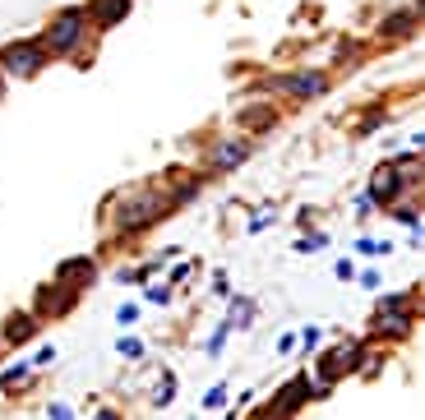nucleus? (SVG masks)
<instances>
[{"label": "nucleus", "mask_w": 425, "mask_h": 420, "mask_svg": "<svg viewBox=\"0 0 425 420\" xmlns=\"http://www.w3.org/2000/svg\"><path fill=\"white\" fill-rule=\"evenodd\" d=\"M356 365H360V342H351V346H337V351H328L319 370H324V379L333 384L342 370H356Z\"/></svg>", "instance_id": "6e6552de"}, {"label": "nucleus", "mask_w": 425, "mask_h": 420, "mask_svg": "<svg viewBox=\"0 0 425 420\" xmlns=\"http://www.w3.org/2000/svg\"><path fill=\"white\" fill-rule=\"evenodd\" d=\"M305 398H310V379H291V384L287 388H282V393H278V402H273V411H278V416H291V411H296V407H301V402Z\"/></svg>", "instance_id": "f8f14e48"}, {"label": "nucleus", "mask_w": 425, "mask_h": 420, "mask_svg": "<svg viewBox=\"0 0 425 420\" xmlns=\"http://www.w3.org/2000/svg\"><path fill=\"white\" fill-rule=\"evenodd\" d=\"M171 398H176V374H162V384H157V402L167 407Z\"/></svg>", "instance_id": "dca6fc26"}, {"label": "nucleus", "mask_w": 425, "mask_h": 420, "mask_svg": "<svg viewBox=\"0 0 425 420\" xmlns=\"http://www.w3.org/2000/svg\"><path fill=\"white\" fill-rule=\"evenodd\" d=\"M37 328H42V319H37L33 310H19V314H10V319H5L0 342H5V346H23V342H33V337H37Z\"/></svg>", "instance_id": "423d86ee"}, {"label": "nucleus", "mask_w": 425, "mask_h": 420, "mask_svg": "<svg viewBox=\"0 0 425 420\" xmlns=\"http://www.w3.org/2000/svg\"><path fill=\"white\" fill-rule=\"evenodd\" d=\"M83 14H88V19L97 23V28H116V23H121L125 14H130V0H93V5H88Z\"/></svg>", "instance_id": "1a4fd4ad"}, {"label": "nucleus", "mask_w": 425, "mask_h": 420, "mask_svg": "<svg viewBox=\"0 0 425 420\" xmlns=\"http://www.w3.org/2000/svg\"><path fill=\"white\" fill-rule=\"evenodd\" d=\"M83 28H88V14L79 10H60L56 19H51V28H46V37H42V51H74L79 42H83Z\"/></svg>", "instance_id": "f03ea898"}, {"label": "nucleus", "mask_w": 425, "mask_h": 420, "mask_svg": "<svg viewBox=\"0 0 425 420\" xmlns=\"http://www.w3.org/2000/svg\"><path fill=\"white\" fill-rule=\"evenodd\" d=\"M250 314H255V305H250V300H231V328H250Z\"/></svg>", "instance_id": "2eb2a0df"}, {"label": "nucleus", "mask_w": 425, "mask_h": 420, "mask_svg": "<svg viewBox=\"0 0 425 420\" xmlns=\"http://www.w3.org/2000/svg\"><path fill=\"white\" fill-rule=\"evenodd\" d=\"M250 157V139H222L212 148V171H227V166H241Z\"/></svg>", "instance_id": "9d476101"}, {"label": "nucleus", "mask_w": 425, "mask_h": 420, "mask_svg": "<svg viewBox=\"0 0 425 420\" xmlns=\"http://www.w3.org/2000/svg\"><path fill=\"white\" fill-rule=\"evenodd\" d=\"M301 342H305V351H310V346H319V328H305V332H301Z\"/></svg>", "instance_id": "a878e982"}, {"label": "nucleus", "mask_w": 425, "mask_h": 420, "mask_svg": "<svg viewBox=\"0 0 425 420\" xmlns=\"http://www.w3.org/2000/svg\"><path fill=\"white\" fill-rule=\"evenodd\" d=\"M51 420H74V411L60 407V402H51Z\"/></svg>", "instance_id": "b1692460"}, {"label": "nucleus", "mask_w": 425, "mask_h": 420, "mask_svg": "<svg viewBox=\"0 0 425 420\" xmlns=\"http://www.w3.org/2000/svg\"><path fill=\"white\" fill-rule=\"evenodd\" d=\"M222 402H227V388L217 384V388H212V393H208V398H203V407H212V411H217V407H222Z\"/></svg>", "instance_id": "aec40b11"}, {"label": "nucleus", "mask_w": 425, "mask_h": 420, "mask_svg": "<svg viewBox=\"0 0 425 420\" xmlns=\"http://www.w3.org/2000/svg\"><path fill=\"white\" fill-rule=\"evenodd\" d=\"M398 194H403V176H398L393 166H379V171H375V180H370V194H365V199L370 203H393Z\"/></svg>", "instance_id": "0eeeda50"}, {"label": "nucleus", "mask_w": 425, "mask_h": 420, "mask_svg": "<svg viewBox=\"0 0 425 420\" xmlns=\"http://www.w3.org/2000/svg\"><path fill=\"white\" fill-rule=\"evenodd\" d=\"M116 351H121L125 360H139V355H144V346H139L135 337H121V342H116Z\"/></svg>", "instance_id": "f3484780"}, {"label": "nucleus", "mask_w": 425, "mask_h": 420, "mask_svg": "<svg viewBox=\"0 0 425 420\" xmlns=\"http://www.w3.org/2000/svg\"><path fill=\"white\" fill-rule=\"evenodd\" d=\"M97 420H116V411H102V416H97Z\"/></svg>", "instance_id": "bb28decb"}, {"label": "nucleus", "mask_w": 425, "mask_h": 420, "mask_svg": "<svg viewBox=\"0 0 425 420\" xmlns=\"http://www.w3.org/2000/svg\"><path fill=\"white\" fill-rule=\"evenodd\" d=\"M28 374H33V365H14V370H5V374H0V388H5V393H14V388L28 384Z\"/></svg>", "instance_id": "4468645a"}, {"label": "nucleus", "mask_w": 425, "mask_h": 420, "mask_svg": "<svg viewBox=\"0 0 425 420\" xmlns=\"http://www.w3.org/2000/svg\"><path fill=\"white\" fill-rule=\"evenodd\" d=\"M273 88L287 93V97H319L328 88V74L319 69H305V74H287V79H273Z\"/></svg>", "instance_id": "39448f33"}, {"label": "nucleus", "mask_w": 425, "mask_h": 420, "mask_svg": "<svg viewBox=\"0 0 425 420\" xmlns=\"http://www.w3.org/2000/svg\"><path fill=\"white\" fill-rule=\"evenodd\" d=\"M42 65H46L42 42H14L0 51V74H10V79H33Z\"/></svg>", "instance_id": "7ed1b4c3"}, {"label": "nucleus", "mask_w": 425, "mask_h": 420, "mask_svg": "<svg viewBox=\"0 0 425 420\" xmlns=\"http://www.w3.org/2000/svg\"><path fill=\"white\" fill-rule=\"evenodd\" d=\"M148 300H153V305H167V300H171V287H167V282H157V287H148Z\"/></svg>", "instance_id": "6ab92c4d"}, {"label": "nucleus", "mask_w": 425, "mask_h": 420, "mask_svg": "<svg viewBox=\"0 0 425 420\" xmlns=\"http://www.w3.org/2000/svg\"><path fill=\"white\" fill-rule=\"evenodd\" d=\"M74 296H79L74 287H65V282H51V287H42V291H37L33 314H37V319H60V314H69V310H74Z\"/></svg>", "instance_id": "20e7f679"}, {"label": "nucleus", "mask_w": 425, "mask_h": 420, "mask_svg": "<svg viewBox=\"0 0 425 420\" xmlns=\"http://www.w3.org/2000/svg\"><path fill=\"white\" fill-rule=\"evenodd\" d=\"M356 250H360V255H370V259H375V255H389L393 245H384V241H360Z\"/></svg>", "instance_id": "a211bd4d"}, {"label": "nucleus", "mask_w": 425, "mask_h": 420, "mask_svg": "<svg viewBox=\"0 0 425 420\" xmlns=\"http://www.w3.org/2000/svg\"><path fill=\"white\" fill-rule=\"evenodd\" d=\"M167 208H171V194H162V189H130L121 199V212H116V231L135 236L144 226H153L157 217H167Z\"/></svg>", "instance_id": "f257e3e1"}, {"label": "nucleus", "mask_w": 425, "mask_h": 420, "mask_svg": "<svg viewBox=\"0 0 425 420\" xmlns=\"http://www.w3.org/2000/svg\"><path fill=\"white\" fill-rule=\"evenodd\" d=\"M264 121H273V111H250L245 116V125H264Z\"/></svg>", "instance_id": "393cba45"}, {"label": "nucleus", "mask_w": 425, "mask_h": 420, "mask_svg": "<svg viewBox=\"0 0 425 420\" xmlns=\"http://www.w3.org/2000/svg\"><path fill=\"white\" fill-rule=\"evenodd\" d=\"M319 245H324V236H305V241L296 245V250H301V255H314V250H319Z\"/></svg>", "instance_id": "4be33fe9"}, {"label": "nucleus", "mask_w": 425, "mask_h": 420, "mask_svg": "<svg viewBox=\"0 0 425 420\" xmlns=\"http://www.w3.org/2000/svg\"><path fill=\"white\" fill-rule=\"evenodd\" d=\"M116 319H121V323H125V328H130V323H135V319H139V305H121V310H116Z\"/></svg>", "instance_id": "412c9836"}, {"label": "nucleus", "mask_w": 425, "mask_h": 420, "mask_svg": "<svg viewBox=\"0 0 425 420\" xmlns=\"http://www.w3.org/2000/svg\"><path fill=\"white\" fill-rule=\"evenodd\" d=\"M51 360H56V346H42V351L33 355V365H51Z\"/></svg>", "instance_id": "5701e85b"}, {"label": "nucleus", "mask_w": 425, "mask_h": 420, "mask_svg": "<svg viewBox=\"0 0 425 420\" xmlns=\"http://www.w3.org/2000/svg\"><path fill=\"white\" fill-rule=\"evenodd\" d=\"M93 277H97V264H93L88 255H83V259H65V264L56 268V282H65V287H74V282H93Z\"/></svg>", "instance_id": "9b49d317"}, {"label": "nucleus", "mask_w": 425, "mask_h": 420, "mask_svg": "<svg viewBox=\"0 0 425 420\" xmlns=\"http://www.w3.org/2000/svg\"><path fill=\"white\" fill-rule=\"evenodd\" d=\"M412 19H416L412 10H403V14H389V19H384V33H389V37H407V33H412Z\"/></svg>", "instance_id": "ddd939ff"}]
</instances>
